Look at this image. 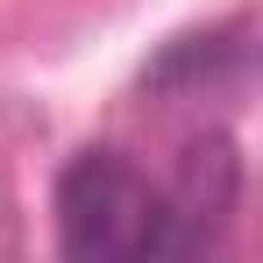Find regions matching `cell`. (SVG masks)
<instances>
[{"label":"cell","instance_id":"1","mask_svg":"<svg viewBox=\"0 0 263 263\" xmlns=\"http://www.w3.org/2000/svg\"><path fill=\"white\" fill-rule=\"evenodd\" d=\"M171 192L121 149H79L57 178V256L64 263H164Z\"/></svg>","mask_w":263,"mask_h":263}]
</instances>
